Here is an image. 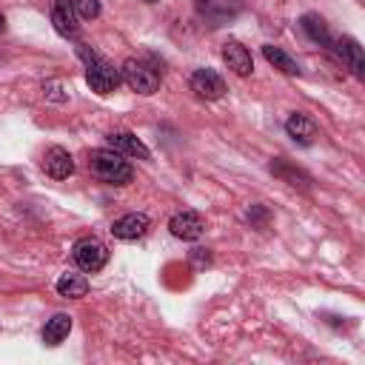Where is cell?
Wrapping results in <instances>:
<instances>
[{"mask_svg": "<svg viewBox=\"0 0 365 365\" xmlns=\"http://www.w3.org/2000/svg\"><path fill=\"white\" fill-rule=\"evenodd\" d=\"M88 171L100 182H106V185H128L134 180V168L114 148H97V151H91Z\"/></svg>", "mask_w": 365, "mask_h": 365, "instance_id": "6da1fadb", "label": "cell"}, {"mask_svg": "<svg viewBox=\"0 0 365 365\" xmlns=\"http://www.w3.org/2000/svg\"><path fill=\"white\" fill-rule=\"evenodd\" d=\"M77 51H80V57L86 60V83L91 86V91H97V94H111V91L120 86V80H123L120 68H117L114 63H108L106 57H100L97 51H88V46H80Z\"/></svg>", "mask_w": 365, "mask_h": 365, "instance_id": "7a4b0ae2", "label": "cell"}, {"mask_svg": "<svg viewBox=\"0 0 365 365\" xmlns=\"http://www.w3.org/2000/svg\"><path fill=\"white\" fill-rule=\"evenodd\" d=\"M194 11L205 26L217 29L231 23L242 11V0H194Z\"/></svg>", "mask_w": 365, "mask_h": 365, "instance_id": "3957f363", "label": "cell"}, {"mask_svg": "<svg viewBox=\"0 0 365 365\" xmlns=\"http://www.w3.org/2000/svg\"><path fill=\"white\" fill-rule=\"evenodd\" d=\"M120 74H123L125 86L131 91H137V94H154L160 88V74L148 63H143V60H134V57L125 60L123 68H120Z\"/></svg>", "mask_w": 365, "mask_h": 365, "instance_id": "277c9868", "label": "cell"}, {"mask_svg": "<svg viewBox=\"0 0 365 365\" xmlns=\"http://www.w3.org/2000/svg\"><path fill=\"white\" fill-rule=\"evenodd\" d=\"M106 259H108V248L100 240L83 237V240L74 242V262L80 265V271L94 274V271H100L106 265Z\"/></svg>", "mask_w": 365, "mask_h": 365, "instance_id": "5b68a950", "label": "cell"}, {"mask_svg": "<svg viewBox=\"0 0 365 365\" xmlns=\"http://www.w3.org/2000/svg\"><path fill=\"white\" fill-rule=\"evenodd\" d=\"M334 54H336V60L354 74V77H362L365 74V57H362V46L354 40V37H336V40H331V46H328Z\"/></svg>", "mask_w": 365, "mask_h": 365, "instance_id": "8992f818", "label": "cell"}, {"mask_svg": "<svg viewBox=\"0 0 365 365\" xmlns=\"http://www.w3.org/2000/svg\"><path fill=\"white\" fill-rule=\"evenodd\" d=\"M191 91L202 100H220L225 94V83L214 68H197L191 74Z\"/></svg>", "mask_w": 365, "mask_h": 365, "instance_id": "52a82bcc", "label": "cell"}, {"mask_svg": "<svg viewBox=\"0 0 365 365\" xmlns=\"http://www.w3.org/2000/svg\"><path fill=\"white\" fill-rule=\"evenodd\" d=\"M168 228H171V234H174L177 240L194 242V240H200V237H202L205 222H202V217H200L197 211H180V214H174V217H171Z\"/></svg>", "mask_w": 365, "mask_h": 365, "instance_id": "ba28073f", "label": "cell"}, {"mask_svg": "<svg viewBox=\"0 0 365 365\" xmlns=\"http://www.w3.org/2000/svg\"><path fill=\"white\" fill-rule=\"evenodd\" d=\"M222 60H225V66H228L234 74H240V77H248V74L254 71L251 51H248L240 40H225V43H222Z\"/></svg>", "mask_w": 365, "mask_h": 365, "instance_id": "9c48e42d", "label": "cell"}, {"mask_svg": "<svg viewBox=\"0 0 365 365\" xmlns=\"http://www.w3.org/2000/svg\"><path fill=\"white\" fill-rule=\"evenodd\" d=\"M43 171H46L48 177H54V180H66V177H71V171H74V160H71V154H68L66 148L51 145V148H46V154H43Z\"/></svg>", "mask_w": 365, "mask_h": 365, "instance_id": "30bf717a", "label": "cell"}, {"mask_svg": "<svg viewBox=\"0 0 365 365\" xmlns=\"http://www.w3.org/2000/svg\"><path fill=\"white\" fill-rule=\"evenodd\" d=\"M51 23L57 29V34L63 37H77L80 34V26H77V11L68 0H54L51 3Z\"/></svg>", "mask_w": 365, "mask_h": 365, "instance_id": "8fae6325", "label": "cell"}, {"mask_svg": "<svg viewBox=\"0 0 365 365\" xmlns=\"http://www.w3.org/2000/svg\"><path fill=\"white\" fill-rule=\"evenodd\" d=\"M148 225H151V220H148L145 214L131 211V214H125V217L114 220L111 234H114L117 240H137V237H143V234L148 231Z\"/></svg>", "mask_w": 365, "mask_h": 365, "instance_id": "7c38bea8", "label": "cell"}, {"mask_svg": "<svg viewBox=\"0 0 365 365\" xmlns=\"http://www.w3.org/2000/svg\"><path fill=\"white\" fill-rule=\"evenodd\" d=\"M285 131H288V137H294L299 145H311L314 137H317V123H314L308 114H299V111H297V114L288 117Z\"/></svg>", "mask_w": 365, "mask_h": 365, "instance_id": "4fadbf2b", "label": "cell"}, {"mask_svg": "<svg viewBox=\"0 0 365 365\" xmlns=\"http://www.w3.org/2000/svg\"><path fill=\"white\" fill-rule=\"evenodd\" d=\"M108 148H114L117 154H125V157H140V160H148V157H151V151H148L134 134H128V131L111 134V137H108Z\"/></svg>", "mask_w": 365, "mask_h": 365, "instance_id": "5bb4252c", "label": "cell"}, {"mask_svg": "<svg viewBox=\"0 0 365 365\" xmlns=\"http://www.w3.org/2000/svg\"><path fill=\"white\" fill-rule=\"evenodd\" d=\"M299 29L305 31V37L308 40H314L317 46H331V29H328V23L319 17V14H302V20H299Z\"/></svg>", "mask_w": 365, "mask_h": 365, "instance_id": "9a60e30c", "label": "cell"}, {"mask_svg": "<svg viewBox=\"0 0 365 365\" xmlns=\"http://www.w3.org/2000/svg\"><path fill=\"white\" fill-rule=\"evenodd\" d=\"M57 294L60 297H68V299H80L88 294V279L83 274H74V271H66L60 279H57Z\"/></svg>", "mask_w": 365, "mask_h": 365, "instance_id": "2e32d148", "label": "cell"}, {"mask_svg": "<svg viewBox=\"0 0 365 365\" xmlns=\"http://www.w3.org/2000/svg\"><path fill=\"white\" fill-rule=\"evenodd\" d=\"M68 331H71V317L68 314H54L43 328V342L46 345H60L68 336Z\"/></svg>", "mask_w": 365, "mask_h": 365, "instance_id": "e0dca14e", "label": "cell"}, {"mask_svg": "<svg viewBox=\"0 0 365 365\" xmlns=\"http://www.w3.org/2000/svg\"><path fill=\"white\" fill-rule=\"evenodd\" d=\"M262 57H265V60H268L274 68H279L282 74H299L297 60H294V57H288V54H285L279 46H271V43H268V46H262Z\"/></svg>", "mask_w": 365, "mask_h": 365, "instance_id": "ac0fdd59", "label": "cell"}, {"mask_svg": "<svg viewBox=\"0 0 365 365\" xmlns=\"http://www.w3.org/2000/svg\"><path fill=\"white\" fill-rule=\"evenodd\" d=\"M271 174H277V177H282L288 185H299V188H308V182H311V177H308L305 171L294 168V165H291V163H285L282 157L271 163Z\"/></svg>", "mask_w": 365, "mask_h": 365, "instance_id": "d6986e66", "label": "cell"}, {"mask_svg": "<svg viewBox=\"0 0 365 365\" xmlns=\"http://www.w3.org/2000/svg\"><path fill=\"white\" fill-rule=\"evenodd\" d=\"M68 3L74 6L77 17H83V20H94L100 14V0H68Z\"/></svg>", "mask_w": 365, "mask_h": 365, "instance_id": "ffe728a7", "label": "cell"}, {"mask_svg": "<svg viewBox=\"0 0 365 365\" xmlns=\"http://www.w3.org/2000/svg\"><path fill=\"white\" fill-rule=\"evenodd\" d=\"M265 217H268V214H265V208H262V205H251V211H248V220H251V222H259V225H262V222H265Z\"/></svg>", "mask_w": 365, "mask_h": 365, "instance_id": "44dd1931", "label": "cell"}, {"mask_svg": "<svg viewBox=\"0 0 365 365\" xmlns=\"http://www.w3.org/2000/svg\"><path fill=\"white\" fill-rule=\"evenodd\" d=\"M3 29H6V17L0 14V31H3Z\"/></svg>", "mask_w": 365, "mask_h": 365, "instance_id": "7402d4cb", "label": "cell"}, {"mask_svg": "<svg viewBox=\"0 0 365 365\" xmlns=\"http://www.w3.org/2000/svg\"><path fill=\"white\" fill-rule=\"evenodd\" d=\"M145 3H157V0H145Z\"/></svg>", "mask_w": 365, "mask_h": 365, "instance_id": "603a6c76", "label": "cell"}]
</instances>
